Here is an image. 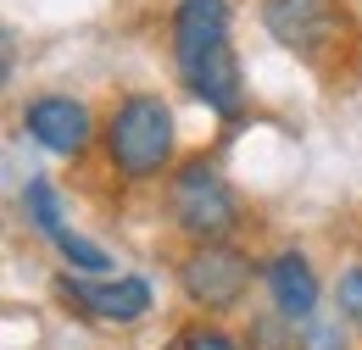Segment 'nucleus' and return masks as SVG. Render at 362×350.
Segmentation results:
<instances>
[{
  "label": "nucleus",
  "instance_id": "f257e3e1",
  "mask_svg": "<svg viewBox=\"0 0 362 350\" xmlns=\"http://www.w3.org/2000/svg\"><path fill=\"white\" fill-rule=\"evenodd\" d=\"M173 67L184 89L212 111L234 123L245 111V73L228 44V0H179L173 6Z\"/></svg>",
  "mask_w": 362,
  "mask_h": 350
},
{
  "label": "nucleus",
  "instance_id": "f03ea898",
  "mask_svg": "<svg viewBox=\"0 0 362 350\" xmlns=\"http://www.w3.org/2000/svg\"><path fill=\"white\" fill-rule=\"evenodd\" d=\"M106 162L123 183H151L173 167V106L162 95H123L112 111H106Z\"/></svg>",
  "mask_w": 362,
  "mask_h": 350
},
{
  "label": "nucleus",
  "instance_id": "7ed1b4c3",
  "mask_svg": "<svg viewBox=\"0 0 362 350\" xmlns=\"http://www.w3.org/2000/svg\"><path fill=\"white\" fill-rule=\"evenodd\" d=\"M168 212L179 222L184 239L195 245H218L240 234V195L228 189V178L206 162V156H189L173 167L168 178Z\"/></svg>",
  "mask_w": 362,
  "mask_h": 350
},
{
  "label": "nucleus",
  "instance_id": "20e7f679",
  "mask_svg": "<svg viewBox=\"0 0 362 350\" xmlns=\"http://www.w3.org/2000/svg\"><path fill=\"white\" fill-rule=\"evenodd\" d=\"M179 289H184V301L201 311H234L245 301V289H251V256L234 239L195 245L179 262Z\"/></svg>",
  "mask_w": 362,
  "mask_h": 350
},
{
  "label": "nucleus",
  "instance_id": "39448f33",
  "mask_svg": "<svg viewBox=\"0 0 362 350\" xmlns=\"http://www.w3.org/2000/svg\"><path fill=\"white\" fill-rule=\"evenodd\" d=\"M56 289L84 311L90 322H106V328H134V322H145V311H151V284L139 272H123V278H112V272L106 278L62 272Z\"/></svg>",
  "mask_w": 362,
  "mask_h": 350
},
{
  "label": "nucleus",
  "instance_id": "423d86ee",
  "mask_svg": "<svg viewBox=\"0 0 362 350\" xmlns=\"http://www.w3.org/2000/svg\"><path fill=\"white\" fill-rule=\"evenodd\" d=\"M23 133L45 156H56V162H78L95 145V117H90V106L73 100V95H34L23 106Z\"/></svg>",
  "mask_w": 362,
  "mask_h": 350
},
{
  "label": "nucleus",
  "instance_id": "0eeeda50",
  "mask_svg": "<svg viewBox=\"0 0 362 350\" xmlns=\"http://www.w3.org/2000/svg\"><path fill=\"white\" fill-rule=\"evenodd\" d=\"M23 212H28V222H34V234L50 239V245H56V256L73 267V272H90V278H106V272H112V256H106L100 245H90L84 234H73V228H67L62 200H56V189H50L45 178H28V189H23Z\"/></svg>",
  "mask_w": 362,
  "mask_h": 350
},
{
  "label": "nucleus",
  "instance_id": "6e6552de",
  "mask_svg": "<svg viewBox=\"0 0 362 350\" xmlns=\"http://www.w3.org/2000/svg\"><path fill=\"white\" fill-rule=\"evenodd\" d=\"M262 28L296 56H317L334 34V0H262Z\"/></svg>",
  "mask_w": 362,
  "mask_h": 350
},
{
  "label": "nucleus",
  "instance_id": "1a4fd4ad",
  "mask_svg": "<svg viewBox=\"0 0 362 350\" xmlns=\"http://www.w3.org/2000/svg\"><path fill=\"white\" fill-rule=\"evenodd\" d=\"M262 278H268L273 311H279L290 328L307 322V317H317V272L301 251H279V256L262 267Z\"/></svg>",
  "mask_w": 362,
  "mask_h": 350
},
{
  "label": "nucleus",
  "instance_id": "9d476101",
  "mask_svg": "<svg viewBox=\"0 0 362 350\" xmlns=\"http://www.w3.org/2000/svg\"><path fill=\"white\" fill-rule=\"evenodd\" d=\"M296 350H351V339H346L340 317H307V322H296Z\"/></svg>",
  "mask_w": 362,
  "mask_h": 350
},
{
  "label": "nucleus",
  "instance_id": "9b49d317",
  "mask_svg": "<svg viewBox=\"0 0 362 350\" xmlns=\"http://www.w3.org/2000/svg\"><path fill=\"white\" fill-rule=\"evenodd\" d=\"M334 301H340V317L362 328V267H346L340 284H334Z\"/></svg>",
  "mask_w": 362,
  "mask_h": 350
},
{
  "label": "nucleus",
  "instance_id": "f8f14e48",
  "mask_svg": "<svg viewBox=\"0 0 362 350\" xmlns=\"http://www.w3.org/2000/svg\"><path fill=\"white\" fill-rule=\"evenodd\" d=\"M179 350H240V345L228 339L223 328H189V334L179 339Z\"/></svg>",
  "mask_w": 362,
  "mask_h": 350
}]
</instances>
